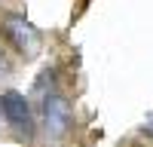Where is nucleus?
Returning <instances> with one entry per match:
<instances>
[{
	"label": "nucleus",
	"mask_w": 153,
	"mask_h": 147,
	"mask_svg": "<svg viewBox=\"0 0 153 147\" xmlns=\"http://www.w3.org/2000/svg\"><path fill=\"white\" fill-rule=\"evenodd\" d=\"M74 126V110L61 92H46L43 95V129L49 138H65Z\"/></svg>",
	"instance_id": "2"
},
{
	"label": "nucleus",
	"mask_w": 153,
	"mask_h": 147,
	"mask_svg": "<svg viewBox=\"0 0 153 147\" xmlns=\"http://www.w3.org/2000/svg\"><path fill=\"white\" fill-rule=\"evenodd\" d=\"M141 135H147V138H153V110L144 117V122H141Z\"/></svg>",
	"instance_id": "4"
},
{
	"label": "nucleus",
	"mask_w": 153,
	"mask_h": 147,
	"mask_svg": "<svg viewBox=\"0 0 153 147\" xmlns=\"http://www.w3.org/2000/svg\"><path fill=\"white\" fill-rule=\"evenodd\" d=\"M3 37L19 49L22 55H34L37 49H40V43H43L40 31H37L25 16H19V12H9V16L3 19Z\"/></svg>",
	"instance_id": "3"
},
{
	"label": "nucleus",
	"mask_w": 153,
	"mask_h": 147,
	"mask_svg": "<svg viewBox=\"0 0 153 147\" xmlns=\"http://www.w3.org/2000/svg\"><path fill=\"white\" fill-rule=\"evenodd\" d=\"M0 114H3L6 126L16 129L19 135H25V138H31V135H34L31 104H28V98H25L19 89H6V92H0Z\"/></svg>",
	"instance_id": "1"
},
{
	"label": "nucleus",
	"mask_w": 153,
	"mask_h": 147,
	"mask_svg": "<svg viewBox=\"0 0 153 147\" xmlns=\"http://www.w3.org/2000/svg\"><path fill=\"white\" fill-rule=\"evenodd\" d=\"M9 74H12V68H9V58L3 55V49H0V80H3V77H9Z\"/></svg>",
	"instance_id": "5"
}]
</instances>
